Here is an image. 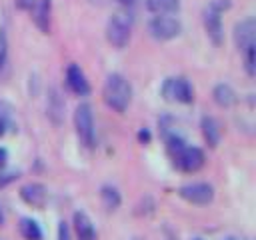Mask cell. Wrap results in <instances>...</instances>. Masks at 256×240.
<instances>
[{
    "label": "cell",
    "mask_w": 256,
    "mask_h": 240,
    "mask_svg": "<svg viewBox=\"0 0 256 240\" xmlns=\"http://www.w3.org/2000/svg\"><path fill=\"white\" fill-rule=\"evenodd\" d=\"M102 100L110 110L124 114L132 102V84L126 80V76L118 72L106 76L102 86Z\"/></svg>",
    "instance_id": "6da1fadb"
},
{
    "label": "cell",
    "mask_w": 256,
    "mask_h": 240,
    "mask_svg": "<svg viewBox=\"0 0 256 240\" xmlns=\"http://www.w3.org/2000/svg\"><path fill=\"white\" fill-rule=\"evenodd\" d=\"M132 14L128 12V8L124 10H118L114 12L108 22H106V40L110 46L122 50L130 44V38H132Z\"/></svg>",
    "instance_id": "7a4b0ae2"
},
{
    "label": "cell",
    "mask_w": 256,
    "mask_h": 240,
    "mask_svg": "<svg viewBox=\"0 0 256 240\" xmlns=\"http://www.w3.org/2000/svg\"><path fill=\"white\" fill-rule=\"evenodd\" d=\"M74 128L80 144L84 148H94L96 144V128H94V116H92V106L82 102L74 110Z\"/></svg>",
    "instance_id": "3957f363"
},
{
    "label": "cell",
    "mask_w": 256,
    "mask_h": 240,
    "mask_svg": "<svg viewBox=\"0 0 256 240\" xmlns=\"http://www.w3.org/2000/svg\"><path fill=\"white\" fill-rule=\"evenodd\" d=\"M164 100L168 102H178V104H192L194 100V88L184 76H172L166 78L162 88H160Z\"/></svg>",
    "instance_id": "277c9868"
},
{
    "label": "cell",
    "mask_w": 256,
    "mask_h": 240,
    "mask_svg": "<svg viewBox=\"0 0 256 240\" xmlns=\"http://www.w3.org/2000/svg\"><path fill=\"white\" fill-rule=\"evenodd\" d=\"M170 160L180 172H186V174H194L206 164L204 150L198 146H188V144H184L174 156H170Z\"/></svg>",
    "instance_id": "5b68a950"
},
{
    "label": "cell",
    "mask_w": 256,
    "mask_h": 240,
    "mask_svg": "<svg viewBox=\"0 0 256 240\" xmlns=\"http://www.w3.org/2000/svg\"><path fill=\"white\" fill-rule=\"evenodd\" d=\"M182 32V24L178 18L170 16V14H162V16H154L148 22V34L158 40V42H168L174 40L176 36H180Z\"/></svg>",
    "instance_id": "8992f818"
},
{
    "label": "cell",
    "mask_w": 256,
    "mask_h": 240,
    "mask_svg": "<svg viewBox=\"0 0 256 240\" xmlns=\"http://www.w3.org/2000/svg\"><path fill=\"white\" fill-rule=\"evenodd\" d=\"M178 196L192 206H208L214 200V186L208 182H190L178 188Z\"/></svg>",
    "instance_id": "52a82bcc"
},
{
    "label": "cell",
    "mask_w": 256,
    "mask_h": 240,
    "mask_svg": "<svg viewBox=\"0 0 256 240\" xmlns=\"http://www.w3.org/2000/svg\"><path fill=\"white\" fill-rule=\"evenodd\" d=\"M18 196L26 206L36 208V210H42L48 204V188L40 182H28V184L20 186Z\"/></svg>",
    "instance_id": "ba28073f"
},
{
    "label": "cell",
    "mask_w": 256,
    "mask_h": 240,
    "mask_svg": "<svg viewBox=\"0 0 256 240\" xmlns=\"http://www.w3.org/2000/svg\"><path fill=\"white\" fill-rule=\"evenodd\" d=\"M202 22H204V30L208 34V38L212 40L214 46H220L224 42V26H222V18L220 12H216L214 8H206L202 14Z\"/></svg>",
    "instance_id": "9c48e42d"
},
{
    "label": "cell",
    "mask_w": 256,
    "mask_h": 240,
    "mask_svg": "<svg viewBox=\"0 0 256 240\" xmlns=\"http://www.w3.org/2000/svg\"><path fill=\"white\" fill-rule=\"evenodd\" d=\"M234 44L240 52L246 46L256 44V20L252 16L236 22V26H234Z\"/></svg>",
    "instance_id": "30bf717a"
},
{
    "label": "cell",
    "mask_w": 256,
    "mask_h": 240,
    "mask_svg": "<svg viewBox=\"0 0 256 240\" xmlns=\"http://www.w3.org/2000/svg\"><path fill=\"white\" fill-rule=\"evenodd\" d=\"M66 86L72 94L76 96H88L90 94V84L86 80V74L78 64H68L66 68Z\"/></svg>",
    "instance_id": "8fae6325"
},
{
    "label": "cell",
    "mask_w": 256,
    "mask_h": 240,
    "mask_svg": "<svg viewBox=\"0 0 256 240\" xmlns=\"http://www.w3.org/2000/svg\"><path fill=\"white\" fill-rule=\"evenodd\" d=\"M64 108H66V104L62 100L60 92L56 88H50L48 90V98H46V114L56 126L62 124V120H64Z\"/></svg>",
    "instance_id": "7c38bea8"
},
{
    "label": "cell",
    "mask_w": 256,
    "mask_h": 240,
    "mask_svg": "<svg viewBox=\"0 0 256 240\" xmlns=\"http://www.w3.org/2000/svg\"><path fill=\"white\" fill-rule=\"evenodd\" d=\"M200 132H202L204 142L210 148H216L220 144L222 130H220V124H218V120L214 116H202V120H200Z\"/></svg>",
    "instance_id": "4fadbf2b"
},
{
    "label": "cell",
    "mask_w": 256,
    "mask_h": 240,
    "mask_svg": "<svg viewBox=\"0 0 256 240\" xmlns=\"http://www.w3.org/2000/svg\"><path fill=\"white\" fill-rule=\"evenodd\" d=\"M72 224H74V232H76L78 240H96L94 224H92V220L88 218L86 212H82V210L74 212V216H72Z\"/></svg>",
    "instance_id": "5bb4252c"
},
{
    "label": "cell",
    "mask_w": 256,
    "mask_h": 240,
    "mask_svg": "<svg viewBox=\"0 0 256 240\" xmlns=\"http://www.w3.org/2000/svg\"><path fill=\"white\" fill-rule=\"evenodd\" d=\"M212 100H214L220 108H230V106L236 104L238 96H236V92H234V88H232L230 84L220 82V84H216L214 90H212Z\"/></svg>",
    "instance_id": "9a60e30c"
},
{
    "label": "cell",
    "mask_w": 256,
    "mask_h": 240,
    "mask_svg": "<svg viewBox=\"0 0 256 240\" xmlns=\"http://www.w3.org/2000/svg\"><path fill=\"white\" fill-rule=\"evenodd\" d=\"M18 230L24 240H44V232H42L40 224L30 216H22L18 220Z\"/></svg>",
    "instance_id": "2e32d148"
},
{
    "label": "cell",
    "mask_w": 256,
    "mask_h": 240,
    "mask_svg": "<svg viewBox=\"0 0 256 240\" xmlns=\"http://www.w3.org/2000/svg\"><path fill=\"white\" fill-rule=\"evenodd\" d=\"M100 200H102V206H104L108 212L118 210L120 204H122V196H120L118 188L112 186V184H104V186L100 188Z\"/></svg>",
    "instance_id": "e0dca14e"
},
{
    "label": "cell",
    "mask_w": 256,
    "mask_h": 240,
    "mask_svg": "<svg viewBox=\"0 0 256 240\" xmlns=\"http://www.w3.org/2000/svg\"><path fill=\"white\" fill-rule=\"evenodd\" d=\"M146 8L154 16L162 14H176L180 10V0H146Z\"/></svg>",
    "instance_id": "ac0fdd59"
},
{
    "label": "cell",
    "mask_w": 256,
    "mask_h": 240,
    "mask_svg": "<svg viewBox=\"0 0 256 240\" xmlns=\"http://www.w3.org/2000/svg\"><path fill=\"white\" fill-rule=\"evenodd\" d=\"M242 58H244V70L246 74L252 78L256 74V44H250L242 50Z\"/></svg>",
    "instance_id": "d6986e66"
},
{
    "label": "cell",
    "mask_w": 256,
    "mask_h": 240,
    "mask_svg": "<svg viewBox=\"0 0 256 240\" xmlns=\"http://www.w3.org/2000/svg\"><path fill=\"white\" fill-rule=\"evenodd\" d=\"M6 60H8V36H6V30L0 28V72L4 70Z\"/></svg>",
    "instance_id": "ffe728a7"
},
{
    "label": "cell",
    "mask_w": 256,
    "mask_h": 240,
    "mask_svg": "<svg viewBox=\"0 0 256 240\" xmlns=\"http://www.w3.org/2000/svg\"><path fill=\"white\" fill-rule=\"evenodd\" d=\"M56 240H72V230H70V224H68V222H64V220L58 222Z\"/></svg>",
    "instance_id": "44dd1931"
},
{
    "label": "cell",
    "mask_w": 256,
    "mask_h": 240,
    "mask_svg": "<svg viewBox=\"0 0 256 240\" xmlns=\"http://www.w3.org/2000/svg\"><path fill=\"white\" fill-rule=\"evenodd\" d=\"M208 6L222 14V12H224V10H228L232 4H230V0H210V4H208Z\"/></svg>",
    "instance_id": "7402d4cb"
},
{
    "label": "cell",
    "mask_w": 256,
    "mask_h": 240,
    "mask_svg": "<svg viewBox=\"0 0 256 240\" xmlns=\"http://www.w3.org/2000/svg\"><path fill=\"white\" fill-rule=\"evenodd\" d=\"M150 140H152L150 130H148V128H140V130H138V142H140V144H150Z\"/></svg>",
    "instance_id": "603a6c76"
},
{
    "label": "cell",
    "mask_w": 256,
    "mask_h": 240,
    "mask_svg": "<svg viewBox=\"0 0 256 240\" xmlns=\"http://www.w3.org/2000/svg\"><path fill=\"white\" fill-rule=\"evenodd\" d=\"M14 178H18V172H8V174H2V172H0V186H6V184L12 182Z\"/></svg>",
    "instance_id": "cb8c5ba5"
},
{
    "label": "cell",
    "mask_w": 256,
    "mask_h": 240,
    "mask_svg": "<svg viewBox=\"0 0 256 240\" xmlns=\"http://www.w3.org/2000/svg\"><path fill=\"white\" fill-rule=\"evenodd\" d=\"M34 4H36V0H16V6L20 10H32Z\"/></svg>",
    "instance_id": "d4e9b609"
},
{
    "label": "cell",
    "mask_w": 256,
    "mask_h": 240,
    "mask_svg": "<svg viewBox=\"0 0 256 240\" xmlns=\"http://www.w3.org/2000/svg\"><path fill=\"white\" fill-rule=\"evenodd\" d=\"M10 114H12V108H10L6 102H0V118L8 120V118H10Z\"/></svg>",
    "instance_id": "484cf974"
},
{
    "label": "cell",
    "mask_w": 256,
    "mask_h": 240,
    "mask_svg": "<svg viewBox=\"0 0 256 240\" xmlns=\"http://www.w3.org/2000/svg\"><path fill=\"white\" fill-rule=\"evenodd\" d=\"M6 164H8V150L0 148V172L6 168Z\"/></svg>",
    "instance_id": "4316f807"
},
{
    "label": "cell",
    "mask_w": 256,
    "mask_h": 240,
    "mask_svg": "<svg viewBox=\"0 0 256 240\" xmlns=\"http://www.w3.org/2000/svg\"><path fill=\"white\" fill-rule=\"evenodd\" d=\"M8 126H10V122H8V120H4V118H0V138H2L4 134H6Z\"/></svg>",
    "instance_id": "83f0119b"
},
{
    "label": "cell",
    "mask_w": 256,
    "mask_h": 240,
    "mask_svg": "<svg viewBox=\"0 0 256 240\" xmlns=\"http://www.w3.org/2000/svg\"><path fill=\"white\" fill-rule=\"evenodd\" d=\"M120 6H124V8H128V6H134L136 4V0H116Z\"/></svg>",
    "instance_id": "f1b7e54d"
},
{
    "label": "cell",
    "mask_w": 256,
    "mask_h": 240,
    "mask_svg": "<svg viewBox=\"0 0 256 240\" xmlns=\"http://www.w3.org/2000/svg\"><path fill=\"white\" fill-rule=\"evenodd\" d=\"M4 222H6V214H4V208L0 204V226H4Z\"/></svg>",
    "instance_id": "f546056e"
},
{
    "label": "cell",
    "mask_w": 256,
    "mask_h": 240,
    "mask_svg": "<svg viewBox=\"0 0 256 240\" xmlns=\"http://www.w3.org/2000/svg\"><path fill=\"white\" fill-rule=\"evenodd\" d=\"M224 240H238V238H236V236H226Z\"/></svg>",
    "instance_id": "4dcf8cb0"
},
{
    "label": "cell",
    "mask_w": 256,
    "mask_h": 240,
    "mask_svg": "<svg viewBox=\"0 0 256 240\" xmlns=\"http://www.w3.org/2000/svg\"><path fill=\"white\" fill-rule=\"evenodd\" d=\"M132 240H142V238H138V236H136V238H132Z\"/></svg>",
    "instance_id": "1f68e13d"
},
{
    "label": "cell",
    "mask_w": 256,
    "mask_h": 240,
    "mask_svg": "<svg viewBox=\"0 0 256 240\" xmlns=\"http://www.w3.org/2000/svg\"><path fill=\"white\" fill-rule=\"evenodd\" d=\"M194 240H202V238H194Z\"/></svg>",
    "instance_id": "d6a6232c"
}]
</instances>
